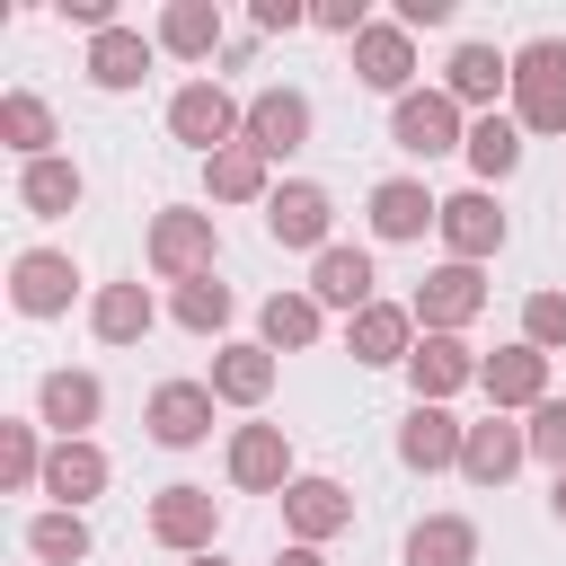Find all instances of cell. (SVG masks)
<instances>
[{
  "instance_id": "4fadbf2b",
  "label": "cell",
  "mask_w": 566,
  "mask_h": 566,
  "mask_svg": "<svg viewBox=\"0 0 566 566\" xmlns=\"http://www.w3.org/2000/svg\"><path fill=\"white\" fill-rule=\"evenodd\" d=\"M212 380H159L150 389V407H142V433L159 442V451H195V442H212Z\"/></svg>"
},
{
  "instance_id": "ffe728a7",
  "label": "cell",
  "mask_w": 566,
  "mask_h": 566,
  "mask_svg": "<svg viewBox=\"0 0 566 566\" xmlns=\"http://www.w3.org/2000/svg\"><path fill=\"white\" fill-rule=\"evenodd\" d=\"M203 380H212L221 407H248V416H256V407L274 398V380H283V354H265L256 336H230V345H212V371H203Z\"/></svg>"
},
{
  "instance_id": "ba28073f",
  "label": "cell",
  "mask_w": 566,
  "mask_h": 566,
  "mask_svg": "<svg viewBox=\"0 0 566 566\" xmlns=\"http://www.w3.org/2000/svg\"><path fill=\"white\" fill-rule=\"evenodd\" d=\"M221 478H230L239 495H283V486L301 478V469H292V433H283V424H230Z\"/></svg>"
},
{
  "instance_id": "5b68a950",
  "label": "cell",
  "mask_w": 566,
  "mask_h": 566,
  "mask_svg": "<svg viewBox=\"0 0 566 566\" xmlns=\"http://www.w3.org/2000/svg\"><path fill=\"white\" fill-rule=\"evenodd\" d=\"M142 531H150L168 557H203V548H221V495H212V486H195V478H177V486H159V495H150Z\"/></svg>"
},
{
  "instance_id": "44dd1931",
  "label": "cell",
  "mask_w": 566,
  "mask_h": 566,
  "mask_svg": "<svg viewBox=\"0 0 566 566\" xmlns=\"http://www.w3.org/2000/svg\"><path fill=\"white\" fill-rule=\"evenodd\" d=\"M301 292H310L318 310H345V318H354V310L380 301V265H371V248H345V239H336L327 256H310V283H301Z\"/></svg>"
},
{
  "instance_id": "52a82bcc",
  "label": "cell",
  "mask_w": 566,
  "mask_h": 566,
  "mask_svg": "<svg viewBox=\"0 0 566 566\" xmlns=\"http://www.w3.org/2000/svg\"><path fill=\"white\" fill-rule=\"evenodd\" d=\"M416 327L424 336H469L478 327V310H486V265H424V283H416Z\"/></svg>"
},
{
  "instance_id": "2e32d148",
  "label": "cell",
  "mask_w": 566,
  "mask_h": 566,
  "mask_svg": "<svg viewBox=\"0 0 566 566\" xmlns=\"http://www.w3.org/2000/svg\"><path fill=\"white\" fill-rule=\"evenodd\" d=\"M478 389H486V407H495V416H531L539 398H557V389H548V354H539V345H522V336H513V345H495V354L478 363Z\"/></svg>"
},
{
  "instance_id": "603a6c76",
  "label": "cell",
  "mask_w": 566,
  "mask_h": 566,
  "mask_svg": "<svg viewBox=\"0 0 566 566\" xmlns=\"http://www.w3.org/2000/svg\"><path fill=\"white\" fill-rule=\"evenodd\" d=\"M150 44H159L168 62H212V53L230 44V18H221V0H168L159 27H150Z\"/></svg>"
},
{
  "instance_id": "74e56055",
  "label": "cell",
  "mask_w": 566,
  "mask_h": 566,
  "mask_svg": "<svg viewBox=\"0 0 566 566\" xmlns=\"http://www.w3.org/2000/svg\"><path fill=\"white\" fill-rule=\"evenodd\" d=\"M522 345H539L548 363L566 354V292H531L522 301Z\"/></svg>"
},
{
  "instance_id": "6da1fadb",
  "label": "cell",
  "mask_w": 566,
  "mask_h": 566,
  "mask_svg": "<svg viewBox=\"0 0 566 566\" xmlns=\"http://www.w3.org/2000/svg\"><path fill=\"white\" fill-rule=\"evenodd\" d=\"M142 256H150V274H159V283H203V274L221 265V221H212L203 203H159V212H150Z\"/></svg>"
},
{
  "instance_id": "4316f807",
  "label": "cell",
  "mask_w": 566,
  "mask_h": 566,
  "mask_svg": "<svg viewBox=\"0 0 566 566\" xmlns=\"http://www.w3.org/2000/svg\"><path fill=\"white\" fill-rule=\"evenodd\" d=\"M150 62H159V44L142 35V27H106V35H88V88H106V97H124V88H142L150 80Z\"/></svg>"
},
{
  "instance_id": "cb8c5ba5",
  "label": "cell",
  "mask_w": 566,
  "mask_h": 566,
  "mask_svg": "<svg viewBox=\"0 0 566 566\" xmlns=\"http://www.w3.org/2000/svg\"><path fill=\"white\" fill-rule=\"evenodd\" d=\"M442 88L469 106V115H495V97H513V53H495V44H451V62H442Z\"/></svg>"
},
{
  "instance_id": "d590c367",
  "label": "cell",
  "mask_w": 566,
  "mask_h": 566,
  "mask_svg": "<svg viewBox=\"0 0 566 566\" xmlns=\"http://www.w3.org/2000/svg\"><path fill=\"white\" fill-rule=\"evenodd\" d=\"M168 318H177L186 336H221V345H230L239 301H230V283H221V274H203V283H177V292H168Z\"/></svg>"
},
{
  "instance_id": "7bdbcfd3",
  "label": "cell",
  "mask_w": 566,
  "mask_h": 566,
  "mask_svg": "<svg viewBox=\"0 0 566 566\" xmlns=\"http://www.w3.org/2000/svg\"><path fill=\"white\" fill-rule=\"evenodd\" d=\"M389 18H398L407 35H424V27H451V0H398Z\"/></svg>"
},
{
  "instance_id": "4dcf8cb0",
  "label": "cell",
  "mask_w": 566,
  "mask_h": 566,
  "mask_svg": "<svg viewBox=\"0 0 566 566\" xmlns=\"http://www.w3.org/2000/svg\"><path fill=\"white\" fill-rule=\"evenodd\" d=\"M18 203H27L35 221H62V212H80V203H88V177H80V159H62V150H53V159H27V168H18Z\"/></svg>"
},
{
  "instance_id": "836d02e7",
  "label": "cell",
  "mask_w": 566,
  "mask_h": 566,
  "mask_svg": "<svg viewBox=\"0 0 566 566\" xmlns=\"http://www.w3.org/2000/svg\"><path fill=\"white\" fill-rule=\"evenodd\" d=\"M0 142H9V159L27 168V159H53L62 124H53V106H44L35 88H9V97H0Z\"/></svg>"
},
{
  "instance_id": "ee69618b",
  "label": "cell",
  "mask_w": 566,
  "mask_h": 566,
  "mask_svg": "<svg viewBox=\"0 0 566 566\" xmlns=\"http://www.w3.org/2000/svg\"><path fill=\"white\" fill-rule=\"evenodd\" d=\"M274 566H327V548H301V539H283V557Z\"/></svg>"
},
{
  "instance_id": "30bf717a",
  "label": "cell",
  "mask_w": 566,
  "mask_h": 566,
  "mask_svg": "<svg viewBox=\"0 0 566 566\" xmlns=\"http://www.w3.org/2000/svg\"><path fill=\"white\" fill-rule=\"evenodd\" d=\"M363 221H371L380 248H416L424 230H442V195H433L424 177H380V186L363 195Z\"/></svg>"
},
{
  "instance_id": "7402d4cb",
  "label": "cell",
  "mask_w": 566,
  "mask_h": 566,
  "mask_svg": "<svg viewBox=\"0 0 566 566\" xmlns=\"http://www.w3.org/2000/svg\"><path fill=\"white\" fill-rule=\"evenodd\" d=\"M460 442H469V424H460L451 407H416V398H407V416H398V469L442 478V469H460Z\"/></svg>"
},
{
  "instance_id": "d6986e66",
  "label": "cell",
  "mask_w": 566,
  "mask_h": 566,
  "mask_svg": "<svg viewBox=\"0 0 566 566\" xmlns=\"http://www.w3.org/2000/svg\"><path fill=\"white\" fill-rule=\"evenodd\" d=\"M478 363L486 354H469V336H416V354H407L416 407H451L460 389H478Z\"/></svg>"
},
{
  "instance_id": "d4e9b609",
  "label": "cell",
  "mask_w": 566,
  "mask_h": 566,
  "mask_svg": "<svg viewBox=\"0 0 566 566\" xmlns=\"http://www.w3.org/2000/svg\"><path fill=\"white\" fill-rule=\"evenodd\" d=\"M159 327V301H150V283L142 274H124V283H97L88 292V336L97 345H142Z\"/></svg>"
},
{
  "instance_id": "3957f363",
  "label": "cell",
  "mask_w": 566,
  "mask_h": 566,
  "mask_svg": "<svg viewBox=\"0 0 566 566\" xmlns=\"http://www.w3.org/2000/svg\"><path fill=\"white\" fill-rule=\"evenodd\" d=\"M389 142L407 150V159H451V150H469V106L433 80V88H407L398 106H389Z\"/></svg>"
},
{
  "instance_id": "f546056e",
  "label": "cell",
  "mask_w": 566,
  "mask_h": 566,
  "mask_svg": "<svg viewBox=\"0 0 566 566\" xmlns=\"http://www.w3.org/2000/svg\"><path fill=\"white\" fill-rule=\"evenodd\" d=\"M203 195H212V203H256V212H265V203H274V159H256L248 142H230V150L203 159Z\"/></svg>"
},
{
  "instance_id": "e0dca14e",
  "label": "cell",
  "mask_w": 566,
  "mask_h": 566,
  "mask_svg": "<svg viewBox=\"0 0 566 566\" xmlns=\"http://www.w3.org/2000/svg\"><path fill=\"white\" fill-rule=\"evenodd\" d=\"M106 416V380L97 371H44L35 380V424L53 433V442H97L88 424Z\"/></svg>"
},
{
  "instance_id": "f6af8a7d",
  "label": "cell",
  "mask_w": 566,
  "mask_h": 566,
  "mask_svg": "<svg viewBox=\"0 0 566 566\" xmlns=\"http://www.w3.org/2000/svg\"><path fill=\"white\" fill-rule=\"evenodd\" d=\"M548 522H566V478H548Z\"/></svg>"
},
{
  "instance_id": "7c38bea8",
  "label": "cell",
  "mask_w": 566,
  "mask_h": 566,
  "mask_svg": "<svg viewBox=\"0 0 566 566\" xmlns=\"http://www.w3.org/2000/svg\"><path fill=\"white\" fill-rule=\"evenodd\" d=\"M9 301H18V318H62V310L80 301L71 248H18V256H9Z\"/></svg>"
},
{
  "instance_id": "8d00e7d4",
  "label": "cell",
  "mask_w": 566,
  "mask_h": 566,
  "mask_svg": "<svg viewBox=\"0 0 566 566\" xmlns=\"http://www.w3.org/2000/svg\"><path fill=\"white\" fill-rule=\"evenodd\" d=\"M88 548H97L88 513H62V504H44V513L27 522V557H35V566H80Z\"/></svg>"
},
{
  "instance_id": "484cf974",
  "label": "cell",
  "mask_w": 566,
  "mask_h": 566,
  "mask_svg": "<svg viewBox=\"0 0 566 566\" xmlns=\"http://www.w3.org/2000/svg\"><path fill=\"white\" fill-rule=\"evenodd\" d=\"M522 460H531V433H522L513 416H495V407H486V416L469 424V442H460V478H469V486H504Z\"/></svg>"
},
{
  "instance_id": "e575fe53",
  "label": "cell",
  "mask_w": 566,
  "mask_h": 566,
  "mask_svg": "<svg viewBox=\"0 0 566 566\" xmlns=\"http://www.w3.org/2000/svg\"><path fill=\"white\" fill-rule=\"evenodd\" d=\"M407 566H478V522L469 513H424L407 531Z\"/></svg>"
},
{
  "instance_id": "8fae6325",
  "label": "cell",
  "mask_w": 566,
  "mask_h": 566,
  "mask_svg": "<svg viewBox=\"0 0 566 566\" xmlns=\"http://www.w3.org/2000/svg\"><path fill=\"white\" fill-rule=\"evenodd\" d=\"M504 239H513V221H504L495 186L442 195V248H451V265H486V256H504Z\"/></svg>"
},
{
  "instance_id": "60d3db41",
  "label": "cell",
  "mask_w": 566,
  "mask_h": 566,
  "mask_svg": "<svg viewBox=\"0 0 566 566\" xmlns=\"http://www.w3.org/2000/svg\"><path fill=\"white\" fill-rule=\"evenodd\" d=\"M62 27H80V35H106V27H124V18H115V0H62Z\"/></svg>"
},
{
  "instance_id": "8992f818",
  "label": "cell",
  "mask_w": 566,
  "mask_h": 566,
  "mask_svg": "<svg viewBox=\"0 0 566 566\" xmlns=\"http://www.w3.org/2000/svg\"><path fill=\"white\" fill-rule=\"evenodd\" d=\"M265 239L274 248H301V256H327L336 248V195L318 177H283L274 203H265Z\"/></svg>"
},
{
  "instance_id": "f1b7e54d",
  "label": "cell",
  "mask_w": 566,
  "mask_h": 566,
  "mask_svg": "<svg viewBox=\"0 0 566 566\" xmlns=\"http://www.w3.org/2000/svg\"><path fill=\"white\" fill-rule=\"evenodd\" d=\"M106 478H115V460H106L97 442H53V460H44V495H53L62 513H88V504L106 495Z\"/></svg>"
},
{
  "instance_id": "b9f144b4",
  "label": "cell",
  "mask_w": 566,
  "mask_h": 566,
  "mask_svg": "<svg viewBox=\"0 0 566 566\" xmlns=\"http://www.w3.org/2000/svg\"><path fill=\"white\" fill-rule=\"evenodd\" d=\"M301 27H310L301 0H256V35H301Z\"/></svg>"
},
{
  "instance_id": "d6a6232c",
  "label": "cell",
  "mask_w": 566,
  "mask_h": 566,
  "mask_svg": "<svg viewBox=\"0 0 566 566\" xmlns=\"http://www.w3.org/2000/svg\"><path fill=\"white\" fill-rule=\"evenodd\" d=\"M522 142H531V133L495 106V115H469V150H460V159H469V177H478V186H504V177L522 168Z\"/></svg>"
},
{
  "instance_id": "277c9868",
  "label": "cell",
  "mask_w": 566,
  "mask_h": 566,
  "mask_svg": "<svg viewBox=\"0 0 566 566\" xmlns=\"http://www.w3.org/2000/svg\"><path fill=\"white\" fill-rule=\"evenodd\" d=\"M239 133H248V97H230L221 80H186V88L168 97V142H186L195 159L230 150Z\"/></svg>"
},
{
  "instance_id": "ab89813d",
  "label": "cell",
  "mask_w": 566,
  "mask_h": 566,
  "mask_svg": "<svg viewBox=\"0 0 566 566\" xmlns=\"http://www.w3.org/2000/svg\"><path fill=\"white\" fill-rule=\"evenodd\" d=\"M310 27H318V35H345V44H354V35L371 27V0H318V9H310Z\"/></svg>"
},
{
  "instance_id": "7a4b0ae2",
  "label": "cell",
  "mask_w": 566,
  "mask_h": 566,
  "mask_svg": "<svg viewBox=\"0 0 566 566\" xmlns=\"http://www.w3.org/2000/svg\"><path fill=\"white\" fill-rule=\"evenodd\" d=\"M504 115L522 133H566V35L513 44V97H504Z\"/></svg>"
},
{
  "instance_id": "9a60e30c",
  "label": "cell",
  "mask_w": 566,
  "mask_h": 566,
  "mask_svg": "<svg viewBox=\"0 0 566 566\" xmlns=\"http://www.w3.org/2000/svg\"><path fill=\"white\" fill-rule=\"evenodd\" d=\"M416 310L407 301H371V310H354L345 318V354L363 363V371H407V354H416Z\"/></svg>"
},
{
  "instance_id": "bcb514c9",
  "label": "cell",
  "mask_w": 566,
  "mask_h": 566,
  "mask_svg": "<svg viewBox=\"0 0 566 566\" xmlns=\"http://www.w3.org/2000/svg\"><path fill=\"white\" fill-rule=\"evenodd\" d=\"M186 566H230V557H221V548H203V557H186Z\"/></svg>"
},
{
  "instance_id": "ac0fdd59",
  "label": "cell",
  "mask_w": 566,
  "mask_h": 566,
  "mask_svg": "<svg viewBox=\"0 0 566 566\" xmlns=\"http://www.w3.org/2000/svg\"><path fill=\"white\" fill-rule=\"evenodd\" d=\"M310 124H318V106H310L301 88H256L239 142H248L256 159H292V150H310Z\"/></svg>"
},
{
  "instance_id": "f35d334b",
  "label": "cell",
  "mask_w": 566,
  "mask_h": 566,
  "mask_svg": "<svg viewBox=\"0 0 566 566\" xmlns=\"http://www.w3.org/2000/svg\"><path fill=\"white\" fill-rule=\"evenodd\" d=\"M522 433H531V460H548V478H566V398H539Z\"/></svg>"
},
{
  "instance_id": "83f0119b",
  "label": "cell",
  "mask_w": 566,
  "mask_h": 566,
  "mask_svg": "<svg viewBox=\"0 0 566 566\" xmlns=\"http://www.w3.org/2000/svg\"><path fill=\"white\" fill-rule=\"evenodd\" d=\"M318 336H327V310H318L301 283H283V292L256 301V345H265V354H310Z\"/></svg>"
},
{
  "instance_id": "1f68e13d",
  "label": "cell",
  "mask_w": 566,
  "mask_h": 566,
  "mask_svg": "<svg viewBox=\"0 0 566 566\" xmlns=\"http://www.w3.org/2000/svg\"><path fill=\"white\" fill-rule=\"evenodd\" d=\"M44 460H53V433L35 416H0V495H44Z\"/></svg>"
},
{
  "instance_id": "5bb4252c",
  "label": "cell",
  "mask_w": 566,
  "mask_h": 566,
  "mask_svg": "<svg viewBox=\"0 0 566 566\" xmlns=\"http://www.w3.org/2000/svg\"><path fill=\"white\" fill-rule=\"evenodd\" d=\"M345 53H354V80H363L371 97H389V106H398V97L416 88V35H407L398 18H371Z\"/></svg>"
},
{
  "instance_id": "9c48e42d",
  "label": "cell",
  "mask_w": 566,
  "mask_h": 566,
  "mask_svg": "<svg viewBox=\"0 0 566 566\" xmlns=\"http://www.w3.org/2000/svg\"><path fill=\"white\" fill-rule=\"evenodd\" d=\"M274 504H283V539H301V548H327L336 531H354V486H345V478L301 469Z\"/></svg>"
}]
</instances>
